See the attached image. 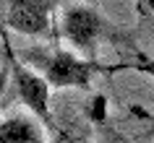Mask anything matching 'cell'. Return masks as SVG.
Masks as SVG:
<instances>
[{
  "instance_id": "obj_1",
  "label": "cell",
  "mask_w": 154,
  "mask_h": 143,
  "mask_svg": "<svg viewBox=\"0 0 154 143\" xmlns=\"http://www.w3.org/2000/svg\"><path fill=\"white\" fill-rule=\"evenodd\" d=\"M57 37L71 42L84 60H97L99 44H115V47H120V49L133 52L136 57L141 55V52H136L133 37L128 31L118 29V24H112L97 8L84 5V3H73V5H65L63 8Z\"/></svg>"
},
{
  "instance_id": "obj_2",
  "label": "cell",
  "mask_w": 154,
  "mask_h": 143,
  "mask_svg": "<svg viewBox=\"0 0 154 143\" xmlns=\"http://www.w3.org/2000/svg\"><path fill=\"white\" fill-rule=\"evenodd\" d=\"M16 57L24 65H29L32 70H39V76L50 83V88H81L89 91L94 76L99 73H115V65H102L99 60H84L76 52H68L57 44L55 47H37V49H18Z\"/></svg>"
},
{
  "instance_id": "obj_3",
  "label": "cell",
  "mask_w": 154,
  "mask_h": 143,
  "mask_svg": "<svg viewBox=\"0 0 154 143\" xmlns=\"http://www.w3.org/2000/svg\"><path fill=\"white\" fill-rule=\"evenodd\" d=\"M0 37H3V44H5L8 76L13 78V88H16L18 102L34 115V120H39L45 130L55 133L57 125H55V120H52V112H50V83L42 78L37 70H32L29 65H24L16 57V52H13L11 44H8V34H5L3 26H0Z\"/></svg>"
},
{
  "instance_id": "obj_4",
  "label": "cell",
  "mask_w": 154,
  "mask_h": 143,
  "mask_svg": "<svg viewBox=\"0 0 154 143\" xmlns=\"http://www.w3.org/2000/svg\"><path fill=\"white\" fill-rule=\"evenodd\" d=\"M8 13L5 24L8 29L24 34V37H50L52 34V10L63 0H5Z\"/></svg>"
},
{
  "instance_id": "obj_5",
  "label": "cell",
  "mask_w": 154,
  "mask_h": 143,
  "mask_svg": "<svg viewBox=\"0 0 154 143\" xmlns=\"http://www.w3.org/2000/svg\"><path fill=\"white\" fill-rule=\"evenodd\" d=\"M0 143H47V141H45L37 120L26 117V115H13L0 122Z\"/></svg>"
},
{
  "instance_id": "obj_6",
  "label": "cell",
  "mask_w": 154,
  "mask_h": 143,
  "mask_svg": "<svg viewBox=\"0 0 154 143\" xmlns=\"http://www.w3.org/2000/svg\"><path fill=\"white\" fill-rule=\"evenodd\" d=\"M115 70H141V73L154 76V60H149V57H144V55H138V57H133V60H125V63L115 65Z\"/></svg>"
},
{
  "instance_id": "obj_7",
  "label": "cell",
  "mask_w": 154,
  "mask_h": 143,
  "mask_svg": "<svg viewBox=\"0 0 154 143\" xmlns=\"http://www.w3.org/2000/svg\"><path fill=\"white\" fill-rule=\"evenodd\" d=\"M136 10H138V16H154V0H138L136 3Z\"/></svg>"
}]
</instances>
